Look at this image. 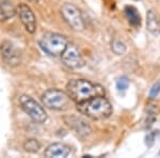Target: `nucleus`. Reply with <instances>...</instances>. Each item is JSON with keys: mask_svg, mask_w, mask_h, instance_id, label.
<instances>
[{"mask_svg": "<svg viewBox=\"0 0 160 158\" xmlns=\"http://www.w3.org/2000/svg\"><path fill=\"white\" fill-rule=\"evenodd\" d=\"M61 59L64 65L72 69H81L84 65V60L81 56V53L74 44H68V46L62 53Z\"/></svg>", "mask_w": 160, "mask_h": 158, "instance_id": "0eeeda50", "label": "nucleus"}, {"mask_svg": "<svg viewBox=\"0 0 160 158\" xmlns=\"http://www.w3.org/2000/svg\"><path fill=\"white\" fill-rule=\"evenodd\" d=\"M28 1H31V2H38V1H40V0H28Z\"/></svg>", "mask_w": 160, "mask_h": 158, "instance_id": "aec40b11", "label": "nucleus"}, {"mask_svg": "<svg viewBox=\"0 0 160 158\" xmlns=\"http://www.w3.org/2000/svg\"><path fill=\"white\" fill-rule=\"evenodd\" d=\"M66 93L72 100L78 104L91 97L105 95V90L102 85L87 79H73L66 84Z\"/></svg>", "mask_w": 160, "mask_h": 158, "instance_id": "f03ea898", "label": "nucleus"}, {"mask_svg": "<svg viewBox=\"0 0 160 158\" xmlns=\"http://www.w3.org/2000/svg\"><path fill=\"white\" fill-rule=\"evenodd\" d=\"M68 44V38L64 35L53 32H46L38 41V45L42 50L51 57L61 56Z\"/></svg>", "mask_w": 160, "mask_h": 158, "instance_id": "7ed1b4c3", "label": "nucleus"}, {"mask_svg": "<svg viewBox=\"0 0 160 158\" xmlns=\"http://www.w3.org/2000/svg\"><path fill=\"white\" fill-rule=\"evenodd\" d=\"M157 130L156 131H151V133H148V135H146L145 137V144L148 146L151 147L152 145L154 144L155 140H156V136H157Z\"/></svg>", "mask_w": 160, "mask_h": 158, "instance_id": "6ab92c4d", "label": "nucleus"}, {"mask_svg": "<svg viewBox=\"0 0 160 158\" xmlns=\"http://www.w3.org/2000/svg\"><path fill=\"white\" fill-rule=\"evenodd\" d=\"M19 104L22 109L32 119L35 123H44L47 120V113L44 108L28 95H22L19 97Z\"/></svg>", "mask_w": 160, "mask_h": 158, "instance_id": "39448f33", "label": "nucleus"}, {"mask_svg": "<svg viewBox=\"0 0 160 158\" xmlns=\"http://www.w3.org/2000/svg\"><path fill=\"white\" fill-rule=\"evenodd\" d=\"M135 1H138V0H135Z\"/></svg>", "mask_w": 160, "mask_h": 158, "instance_id": "412c9836", "label": "nucleus"}, {"mask_svg": "<svg viewBox=\"0 0 160 158\" xmlns=\"http://www.w3.org/2000/svg\"><path fill=\"white\" fill-rule=\"evenodd\" d=\"M129 85V80L127 77H121L117 81V89L118 91H125Z\"/></svg>", "mask_w": 160, "mask_h": 158, "instance_id": "a211bd4d", "label": "nucleus"}, {"mask_svg": "<svg viewBox=\"0 0 160 158\" xmlns=\"http://www.w3.org/2000/svg\"><path fill=\"white\" fill-rule=\"evenodd\" d=\"M1 58L10 66H16L20 63V53L10 41H3L0 45Z\"/></svg>", "mask_w": 160, "mask_h": 158, "instance_id": "6e6552de", "label": "nucleus"}, {"mask_svg": "<svg viewBox=\"0 0 160 158\" xmlns=\"http://www.w3.org/2000/svg\"><path fill=\"white\" fill-rule=\"evenodd\" d=\"M65 122L69 127L73 128L74 131H76L81 137H88L92 133L91 126L88 124V122L86 120H83L80 116L72 115L69 118H65Z\"/></svg>", "mask_w": 160, "mask_h": 158, "instance_id": "9d476101", "label": "nucleus"}, {"mask_svg": "<svg viewBox=\"0 0 160 158\" xmlns=\"http://www.w3.org/2000/svg\"><path fill=\"white\" fill-rule=\"evenodd\" d=\"M111 50L118 56L124 55L126 51V45L122 42V41L114 40V41H112V43H111Z\"/></svg>", "mask_w": 160, "mask_h": 158, "instance_id": "dca6fc26", "label": "nucleus"}, {"mask_svg": "<svg viewBox=\"0 0 160 158\" xmlns=\"http://www.w3.org/2000/svg\"><path fill=\"white\" fill-rule=\"evenodd\" d=\"M71 100L68 93L58 89L47 90L42 96L43 105L51 110H68Z\"/></svg>", "mask_w": 160, "mask_h": 158, "instance_id": "20e7f679", "label": "nucleus"}, {"mask_svg": "<svg viewBox=\"0 0 160 158\" xmlns=\"http://www.w3.org/2000/svg\"><path fill=\"white\" fill-rule=\"evenodd\" d=\"M159 94H160V79L157 80V81L153 84V87L151 88L149 93H148V96H149V98L154 99V98H156Z\"/></svg>", "mask_w": 160, "mask_h": 158, "instance_id": "f3484780", "label": "nucleus"}, {"mask_svg": "<svg viewBox=\"0 0 160 158\" xmlns=\"http://www.w3.org/2000/svg\"><path fill=\"white\" fill-rule=\"evenodd\" d=\"M77 110L92 120H106L112 115V106L104 95L94 96L77 104Z\"/></svg>", "mask_w": 160, "mask_h": 158, "instance_id": "f257e3e1", "label": "nucleus"}, {"mask_svg": "<svg viewBox=\"0 0 160 158\" xmlns=\"http://www.w3.org/2000/svg\"><path fill=\"white\" fill-rule=\"evenodd\" d=\"M24 149L28 153H37L40 151L41 143L37 139H28L24 143Z\"/></svg>", "mask_w": 160, "mask_h": 158, "instance_id": "2eb2a0df", "label": "nucleus"}, {"mask_svg": "<svg viewBox=\"0 0 160 158\" xmlns=\"http://www.w3.org/2000/svg\"><path fill=\"white\" fill-rule=\"evenodd\" d=\"M16 9L10 0H0V19L1 22L8 20L15 16Z\"/></svg>", "mask_w": 160, "mask_h": 158, "instance_id": "f8f14e48", "label": "nucleus"}, {"mask_svg": "<svg viewBox=\"0 0 160 158\" xmlns=\"http://www.w3.org/2000/svg\"><path fill=\"white\" fill-rule=\"evenodd\" d=\"M146 26H148V30L152 34L158 35L160 33V23L156 13L153 10H149L148 12V15H146Z\"/></svg>", "mask_w": 160, "mask_h": 158, "instance_id": "ddd939ff", "label": "nucleus"}, {"mask_svg": "<svg viewBox=\"0 0 160 158\" xmlns=\"http://www.w3.org/2000/svg\"><path fill=\"white\" fill-rule=\"evenodd\" d=\"M71 154V147L64 143H52L44 152L47 158H65Z\"/></svg>", "mask_w": 160, "mask_h": 158, "instance_id": "9b49d317", "label": "nucleus"}, {"mask_svg": "<svg viewBox=\"0 0 160 158\" xmlns=\"http://www.w3.org/2000/svg\"><path fill=\"white\" fill-rule=\"evenodd\" d=\"M125 12L126 18H127L128 23L135 28H139L141 26V16L139 14L138 10L132 6H127L124 9Z\"/></svg>", "mask_w": 160, "mask_h": 158, "instance_id": "4468645a", "label": "nucleus"}, {"mask_svg": "<svg viewBox=\"0 0 160 158\" xmlns=\"http://www.w3.org/2000/svg\"><path fill=\"white\" fill-rule=\"evenodd\" d=\"M18 13H19V18L22 20L25 29L29 33H34L35 29H37V20H35V16L33 14L32 10L27 4L22 3L19 4Z\"/></svg>", "mask_w": 160, "mask_h": 158, "instance_id": "1a4fd4ad", "label": "nucleus"}, {"mask_svg": "<svg viewBox=\"0 0 160 158\" xmlns=\"http://www.w3.org/2000/svg\"><path fill=\"white\" fill-rule=\"evenodd\" d=\"M61 15L72 29L81 31L84 29V23L80 10L73 3H64L61 7Z\"/></svg>", "mask_w": 160, "mask_h": 158, "instance_id": "423d86ee", "label": "nucleus"}]
</instances>
